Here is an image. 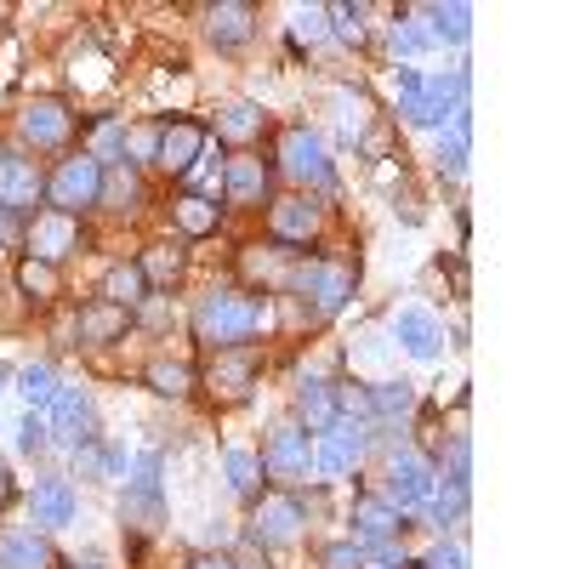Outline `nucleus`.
<instances>
[{
    "label": "nucleus",
    "mask_w": 569,
    "mask_h": 569,
    "mask_svg": "<svg viewBox=\"0 0 569 569\" xmlns=\"http://www.w3.org/2000/svg\"><path fill=\"white\" fill-rule=\"evenodd\" d=\"M206 154V126L200 120H171L160 126V142H154V166L182 177V171H194V160Z\"/></svg>",
    "instance_id": "4468645a"
},
{
    "label": "nucleus",
    "mask_w": 569,
    "mask_h": 569,
    "mask_svg": "<svg viewBox=\"0 0 569 569\" xmlns=\"http://www.w3.org/2000/svg\"><path fill=\"white\" fill-rule=\"evenodd\" d=\"M416 18H427V34H433V46H467L472 34V7H461V0H450V7H421Z\"/></svg>",
    "instance_id": "a878e982"
},
{
    "label": "nucleus",
    "mask_w": 569,
    "mask_h": 569,
    "mask_svg": "<svg viewBox=\"0 0 569 569\" xmlns=\"http://www.w3.org/2000/svg\"><path fill=\"white\" fill-rule=\"evenodd\" d=\"M98 206H103V211H137V206H142V182H137L131 160H120V166H103Z\"/></svg>",
    "instance_id": "393cba45"
},
{
    "label": "nucleus",
    "mask_w": 569,
    "mask_h": 569,
    "mask_svg": "<svg viewBox=\"0 0 569 569\" xmlns=\"http://www.w3.org/2000/svg\"><path fill=\"white\" fill-rule=\"evenodd\" d=\"M257 461H262V479H302V472H313V433L302 421H284L268 433Z\"/></svg>",
    "instance_id": "39448f33"
},
{
    "label": "nucleus",
    "mask_w": 569,
    "mask_h": 569,
    "mask_svg": "<svg viewBox=\"0 0 569 569\" xmlns=\"http://www.w3.org/2000/svg\"><path fill=\"white\" fill-rule=\"evenodd\" d=\"M74 131V114L58 103V98H34L23 114H18V137L29 142V149H63Z\"/></svg>",
    "instance_id": "ddd939ff"
},
{
    "label": "nucleus",
    "mask_w": 569,
    "mask_h": 569,
    "mask_svg": "<svg viewBox=\"0 0 569 569\" xmlns=\"http://www.w3.org/2000/svg\"><path fill=\"white\" fill-rule=\"evenodd\" d=\"M268 188H273V171L257 154H240V160L222 166V200L228 206H262Z\"/></svg>",
    "instance_id": "f3484780"
},
{
    "label": "nucleus",
    "mask_w": 569,
    "mask_h": 569,
    "mask_svg": "<svg viewBox=\"0 0 569 569\" xmlns=\"http://www.w3.org/2000/svg\"><path fill=\"white\" fill-rule=\"evenodd\" d=\"M427 46H433V34H427V23H416V12H405V18L393 23V52H399V58H421Z\"/></svg>",
    "instance_id": "e433bc0d"
},
{
    "label": "nucleus",
    "mask_w": 569,
    "mask_h": 569,
    "mask_svg": "<svg viewBox=\"0 0 569 569\" xmlns=\"http://www.w3.org/2000/svg\"><path fill=\"white\" fill-rule=\"evenodd\" d=\"M46 200V171L23 149H0V211H34Z\"/></svg>",
    "instance_id": "9d476101"
},
{
    "label": "nucleus",
    "mask_w": 569,
    "mask_h": 569,
    "mask_svg": "<svg viewBox=\"0 0 569 569\" xmlns=\"http://www.w3.org/2000/svg\"><path fill=\"white\" fill-rule=\"evenodd\" d=\"M262 325H268V297H251V291H211V297H200V308H194V337H200L211 353L246 348Z\"/></svg>",
    "instance_id": "f257e3e1"
},
{
    "label": "nucleus",
    "mask_w": 569,
    "mask_h": 569,
    "mask_svg": "<svg viewBox=\"0 0 569 569\" xmlns=\"http://www.w3.org/2000/svg\"><path fill=\"white\" fill-rule=\"evenodd\" d=\"M12 382H18V393L29 399V410H40V416H46V405H52V393H58V370L34 359V365H23V370L12 376Z\"/></svg>",
    "instance_id": "473e14b6"
},
{
    "label": "nucleus",
    "mask_w": 569,
    "mask_h": 569,
    "mask_svg": "<svg viewBox=\"0 0 569 569\" xmlns=\"http://www.w3.org/2000/svg\"><path fill=\"white\" fill-rule=\"evenodd\" d=\"M302 525H308V512H302V501L291 490H262L251 501V536H257V547H291L302 536Z\"/></svg>",
    "instance_id": "20e7f679"
},
{
    "label": "nucleus",
    "mask_w": 569,
    "mask_h": 569,
    "mask_svg": "<svg viewBox=\"0 0 569 569\" xmlns=\"http://www.w3.org/2000/svg\"><path fill=\"white\" fill-rule=\"evenodd\" d=\"M297 416L308 433H325L330 421H337V399H330V382H319V376H302L297 382Z\"/></svg>",
    "instance_id": "5701e85b"
},
{
    "label": "nucleus",
    "mask_w": 569,
    "mask_h": 569,
    "mask_svg": "<svg viewBox=\"0 0 569 569\" xmlns=\"http://www.w3.org/2000/svg\"><path fill=\"white\" fill-rule=\"evenodd\" d=\"M142 382H149L160 399H188V393H194V365H182V359H154L149 370H142Z\"/></svg>",
    "instance_id": "c756f323"
},
{
    "label": "nucleus",
    "mask_w": 569,
    "mask_h": 569,
    "mask_svg": "<svg viewBox=\"0 0 569 569\" xmlns=\"http://www.w3.org/2000/svg\"><path fill=\"white\" fill-rule=\"evenodd\" d=\"M268 233L279 246H308L319 233V206L308 194H279L268 200Z\"/></svg>",
    "instance_id": "2eb2a0df"
},
{
    "label": "nucleus",
    "mask_w": 569,
    "mask_h": 569,
    "mask_svg": "<svg viewBox=\"0 0 569 569\" xmlns=\"http://www.w3.org/2000/svg\"><path fill=\"white\" fill-rule=\"evenodd\" d=\"M18 291H23L29 302H52V297H58V268L23 257V262H18Z\"/></svg>",
    "instance_id": "72a5a7b5"
},
{
    "label": "nucleus",
    "mask_w": 569,
    "mask_h": 569,
    "mask_svg": "<svg viewBox=\"0 0 569 569\" xmlns=\"http://www.w3.org/2000/svg\"><path fill=\"white\" fill-rule=\"evenodd\" d=\"M393 86H399V98H405V103H416V98H421V86H427V80H421L416 69H399V74H393Z\"/></svg>",
    "instance_id": "49530a36"
},
{
    "label": "nucleus",
    "mask_w": 569,
    "mask_h": 569,
    "mask_svg": "<svg viewBox=\"0 0 569 569\" xmlns=\"http://www.w3.org/2000/svg\"><path fill=\"white\" fill-rule=\"evenodd\" d=\"M427 569H467V547L461 541H439L427 552Z\"/></svg>",
    "instance_id": "c03bdc74"
},
{
    "label": "nucleus",
    "mask_w": 569,
    "mask_h": 569,
    "mask_svg": "<svg viewBox=\"0 0 569 569\" xmlns=\"http://www.w3.org/2000/svg\"><path fill=\"white\" fill-rule=\"evenodd\" d=\"M46 563H52V547H46L40 530L0 536V569H46Z\"/></svg>",
    "instance_id": "b1692460"
},
{
    "label": "nucleus",
    "mask_w": 569,
    "mask_h": 569,
    "mask_svg": "<svg viewBox=\"0 0 569 569\" xmlns=\"http://www.w3.org/2000/svg\"><path fill=\"white\" fill-rule=\"evenodd\" d=\"M120 518L137 530H154L166 518V496H160V456H142L137 461V479L126 485V501H120Z\"/></svg>",
    "instance_id": "9b49d317"
},
{
    "label": "nucleus",
    "mask_w": 569,
    "mask_h": 569,
    "mask_svg": "<svg viewBox=\"0 0 569 569\" xmlns=\"http://www.w3.org/2000/svg\"><path fill=\"white\" fill-rule=\"evenodd\" d=\"M222 472H228V490L240 496V501H257V496H262V461H257L251 450L228 445V450H222Z\"/></svg>",
    "instance_id": "cd10ccee"
},
{
    "label": "nucleus",
    "mask_w": 569,
    "mask_h": 569,
    "mask_svg": "<svg viewBox=\"0 0 569 569\" xmlns=\"http://www.w3.org/2000/svg\"><path fill=\"white\" fill-rule=\"evenodd\" d=\"M80 518V496L69 479H46L34 485V530H63Z\"/></svg>",
    "instance_id": "aec40b11"
},
{
    "label": "nucleus",
    "mask_w": 569,
    "mask_h": 569,
    "mask_svg": "<svg viewBox=\"0 0 569 569\" xmlns=\"http://www.w3.org/2000/svg\"><path fill=\"white\" fill-rule=\"evenodd\" d=\"M103 302H114V308H137V302H149V279H142V268L137 262H114L109 273H103Z\"/></svg>",
    "instance_id": "bb28decb"
},
{
    "label": "nucleus",
    "mask_w": 569,
    "mask_h": 569,
    "mask_svg": "<svg viewBox=\"0 0 569 569\" xmlns=\"http://www.w3.org/2000/svg\"><path fill=\"white\" fill-rule=\"evenodd\" d=\"M257 126H262V109L257 103H228L222 120H217L222 137H257Z\"/></svg>",
    "instance_id": "4c0bfd02"
},
{
    "label": "nucleus",
    "mask_w": 569,
    "mask_h": 569,
    "mask_svg": "<svg viewBox=\"0 0 569 569\" xmlns=\"http://www.w3.org/2000/svg\"><path fill=\"white\" fill-rule=\"evenodd\" d=\"M171 211H177V228L188 233V240H206V233H217V222H222V206L206 200V194H182Z\"/></svg>",
    "instance_id": "7c9ffc66"
},
{
    "label": "nucleus",
    "mask_w": 569,
    "mask_h": 569,
    "mask_svg": "<svg viewBox=\"0 0 569 569\" xmlns=\"http://www.w3.org/2000/svg\"><path fill=\"white\" fill-rule=\"evenodd\" d=\"M365 399H370V421H399V416H410L416 388L399 376V382H376V388H365Z\"/></svg>",
    "instance_id": "2f4dec72"
},
{
    "label": "nucleus",
    "mask_w": 569,
    "mask_h": 569,
    "mask_svg": "<svg viewBox=\"0 0 569 569\" xmlns=\"http://www.w3.org/2000/svg\"><path fill=\"white\" fill-rule=\"evenodd\" d=\"M46 433H58V445H69V450L98 439V405H91V393L80 382H58L52 405H46Z\"/></svg>",
    "instance_id": "7ed1b4c3"
},
{
    "label": "nucleus",
    "mask_w": 569,
    "mask_h": 569,
    "mask_svg": "<svg viewBox=\"0 0 569 569\" xmlns=\"http://www.w3.org/2000/svg\"><path fill=\"white\" fill-rule=\"evenodd\" d=\"M188 569H233V558H222V552H194V558H188Z\"/></svg>",
    "instance_id": "de8ad7c7"
},
{
    "label": "nucleus",
    "mask_w": 569,
    "mask_h": 569,
    "mask_svg": "<svg viewBox=\"0 0 569 569\" xmlns=\"http://www.w3.org/2000/svg\"><path fill=\"white\" fill-rule=\"evenodd\" d=\"M393 342L410 359H439V319L427 308H399L393 313Z\"/></svg>",
    "instance_id": "6ab92c4d"
},
{
    "label": "nucleus",
    "mask_w": 569,
    "mask_h": 569,
    "mask_svg": "<svg viewBox=\"0 0 569 569\" xmlns=\"http://www.w3.org/2000/svg\"><path fill=\"white\" fill-rule=\"evenodd\" d=\"M353 530H359V547L393 541V536L405 530V512H393L388 501H376V496H359V501H353Z\"/></svg>",
    "instance_id": "4be33fe9"
},
{
    "label": "nucleus",
    "mask_w": 569,
    "mask_h": 569,
    "mask_svg": "<svg viewBox=\"0 0 569 569\" xmlns=\"http://www.w3.org/2000/svg\"><path fill=\"white\" fill-rule=\"evenodd\" d=\"M319 569H370V563H365L359 541H330V547H319Z\"/></svg>",
    "instance_id": "ea45409f"
},
{
    "label": "nucleus",
    "mask_w": 569,
    "mask_h": 569,
    "mask_svg": "<svg viewBox=\"0 0 569 569\" xmlns=\"http://www.w3.org/2000/svg\"><path fill=\"white\" fill-rule=\"evenodd\" d=\"M126 330H131V313H126V308H114V302H91V308H80V319H74V337H80V342H91V348L120 342Z\"/></svg>",
    "instance_id": "412c9836"
},
{
    "label": "nucleus",
    "mask_w": 569,
    "mask_h": 569,
    "mask_svg": "<svg viewBox=\"0 0 569 569\" xmlns=\"http://www.w3.org/2000/svg\"><path fill=\"white\" fill-rule=\"evenodd\" d=\"M427 507H433L439 525H450V518L467 512V479H450L445 472V485H433V496H427Z\"/></svg>",
    "instance_id": "c9c22d12"
},
{
    "label": "nucleus",
    "mask_w": 569,
    "mask_h": 569,
    "mask_svg": "<svg viewBox=\"0 0 569 569\" xmlns=\"http://www.w3.org/2000/svg\"><path fill=\"white\" fill-rule=\"evenodd\" d=\"M7 382H12V370H7V365H0V393H7Z\"/></svg>",
    "instance_id": "8fccbe9b"
},
{
    "label": "nucleus",
    "mask_w": 569,
    "mask_h": 569,
    "mask_svg": "<svg viewBox=\"0 0 569 569\" xmlns=\"http://www.w3.org/2000/svg\"><path fill=\"white\" fill-rule=\"evenodd\" d=\"M206 388H211L217 399H246V393L257 388V353H251V348H222V353H211Z\"/></svg>",
    "instance_id": "dca6fc26"
},
{
    "label": "nucleus",
    "mask_w": 569,
    "mask_h": 569,
    "mask_svg": "<svg viewBox=\"0 0 569 569\" xmlns=\"http://www.w3.org/2000/svg\"><path fill=\"white\" fill-rule=\"evenodd\" d=\"M98 188H103V166L80 149L46 177V200H52V211H63V217H80V211L98 206Z\"/></svg>",
    "instance_id": "f03ea898"
},
{
    "label": "nucleus",
    "mask_w": 569,
    "mask_h": 569,
    "mask_svg": "<svg viewBox=\"0 0 569 569\" xmlns=\"http://www.w3.org/2000/svg\"><path fill=\"white\" fill-rule=\"evenodd\" d=\"M325 7H297V18H291V34H297V46L308 40V46H319L325 40Z\"/></svg>",
    "instance_id": "a19ab883"
},
{
    "label": "nucleus",
    "mask_w": 569,
    "mask_h": 569,
    "mask_svg": "<svg viewBox=\"0 0 569 569\" xmlns=\"http://www.w3.org/2000/svg\"><path fill=\"white\" fill-rule=\"evenodd\" d=\"M433 479L439 472L427 467V456L421 450H393V461H388V507L393 512H410V507H427V496H433Z\"/></svg>",
    "instance_id": "6e6552de"
},
{
    "label": "nucleus",
    "mask_w": 569,
    "mask_h": 569,
    "mask_svg": "<svg viewBox=\"0 0 569 569\" xmlns=\"http://www.w3.org/2000/svg\"><path fill=\"white\" fill-rule=\"evenodd\" d=\"M23 246H29V257L34 262H63L69 251H80V217H63V211H34L29 217V233H23Z\"/></svg>",
    "instance_id": "1a4fd4ad"
},
{
    "label": "nucleus",
    "mask_w": 569,
    "mask_h": 569,
    "mask_svg": "<svg viewBox=\"0 0 569 569\" xmlns=\"http://www.w3.org/2000/svg\"><path fill=\"white\" fill-rule=\"evenodd\" d=\"M284 284H291V291H302V297H313L325 313L348 308V297H353V273H348V268H330V262H302V268L284 273Z\"/></svg>",
    "instance_id": "f8f14e48"
},
{
    "label": "nucleus",
    "mask_w": 569,
    "mask_h": 569,
    "mask_svg": "<svg viewBox=\"0 0 569 569\" xmlns=\"http://www.w3.org/2000/svg\"><path fill=\"white\" fill-rule=\"evenodd\" d=\"M246 279H262V284H284V268H279V251H262V246H246L240 257Z\"/></svg>",
    "instance_id": "58836bf2"
},
{
    "label": "nucleus",
    "mask_w": 569,
    "mask_h": 569,
    "mask_svg": "<svg viewBox=\"0 0 569 569\" xmlns=\"http://www.w3.org/2000/svg\"><path fill=\"white\" fill-rule=\"evenodd\" d=\"M137 268H142V279H149V291H154V284H171L182 273V251L177 246H149L137 257Z\"/></svg>",
    "instance_id": "f704fd0d"
},
{
    "label": "nucleus",
    "mask_w": 569,
    "mask_h": 569,
    "mask_svg": "<svg viewBox=\"0 0 569 569\" xmlns=\"http://www.w3.org/2000/svg\"><path fill=\"white\" fill-rule=\"evenodd\" d=\"M46 439H52V433H46V416H40V410H29V416H23V427H18V450H29V456H34V450H46Z\"/></svg>",
    "instance_id": "37998d69"
},
{
    "label": "nucleus",
    "mask_w": 569,
    "mask_h": 569,
    "mask_svg": "<svg viewBox=\"0 0 569 569\" xmlns=\"http://www.w3.org/2000/svg\"><path fill=\"white\" fill-rule=\"evenodd\" d=\"M325 18L337 23V34H342V40H353V46L365 40V7H325Z\"/></svg>",
    "instance_id": "79ce46f5"
},
{
    "label": "nucleus",
    "mask_w": 569,
    "mask_h": 569,
    "mask_svg": "<svg viewBox=\"0 0 569 569\" xmlns=\"http://www.w3.org/2000/svg\"><path fill=\"white\" fill-rule=\"evenodd\" d=\"M439 171H445V177H461V171H467V142H456V137L439 142Z\"/></svg>",
    "instance_id": "a18cd8bd"
},
{
    "label": "nucleus",
    "mask_w": 569,
    "mask_h": 569,
    "mask_svg": "<svg viewBox=\"0 0 569 569\" xmlns=\"http://www.w3.org/2000/svg\"><path fill=\"white\" fill-rule=\"evenodd\" d=\"M365 445H370L365 421L337 416V421L325 427V433H313V472H319V479H342V472L365 456Z\"/></svg>",
    "instance_id": "423d86ee"
},
{
    "label": "nucleus",
    "mask_w": 569,
    "mask_h": 569,
    "mask_svg": "<svg viewBox=\"0 0 569 569\" xmlns=\"http://www.w3.org/2000/svg\"><path fill=\"white\" fill-rule=\"evenodd\" d=\"M233 569H251V563H233Z\"/></svg>",
    "instance_id": "603ef678"
},
{
    "label": "nucleus",
    "mask_w": 569,
    "mask_h": 569,
    "mask_svg": "<svg viewBox=\"0 0 569 569\" xmlns=\"http://www.w3.org/2000/svg\"><path fill=\"white\" fill-rule=\"evenodd\" d=\"M399 569H427V563H399Z\"/></svg>",
    "instance_id": "3c124183"
},
{
    "label": "nucleus",
    "mask_w": 569,
    "mask_h": 569,
    "mask_svg": "<svg viewBox=\"0 0 569 569\" xmlns=\"http://www.w3.org/2000/svg\"><path fill=\"white\" fill-rule=\"evenodd\" d=\"M206 34L217 52H240V46L257 34V12L246 7V0H222V7L206 12Z\"/></svg>",
    "instance_id": "a211bd4d"
},
{
    "label": "nucleus",
    "mask_w": 569,
    "mask_h": 569,
    "mask_svg": "<svg viewBox=\"0 0 569 569\" xmlns=\"http://www.w3.org/2000/svg\"><path fill=\"white\" fill-rule=\"evenodd\" d=\"M126 142H131L126 120H120V114H109V120H98V126L86 131V154L98 160V166H120V160H126Z\"/></svg>",
    "instance_id": "c85d7f7f"
},
{
    "label": "nucleus",
    "mask_w": 569,
    "mask_h": 569,
    "mask_svg": "<svg viewBox=\"0 0 569 569\" xmlns=\"http://www.w3.org/2000/svg\"><path fill=\"white\" fill-rule=\"evenodd\" d=\"M74 569H80V563H74Z\"/></svg>",
    "instance_id": "864d4df0"
},
{
    "label": "nucleus",
    "mask_w": 569,
    "mask_h": 569,
    "mask_svg": "<svg viewBox=\"0 0 569 569\" xmlns=\"http://www.w3.org/2000/svg\"><path fill=\"white\" fill-rule=\"evenodd\" d=\"M12 496H18V485H12V472L0 467V507H12Z\"/></svg>",
    "instance_id": "09e8293b"
},
{
    "label": "nucleus",
    "mask_w": 569,
    "mask_h": 569,
    "mask_svg": "<svg viewBox=\"0 0 569 569\" xmlns=\"http://www.w3.org/2000/svg\"><path fill=\"white\" fill-rule=\"evenodd\" d=\"M279 171L297 177V182H313V188H330V154H325V137L308 131V126H291L279 137Z\"/></svg>",
    "instance_id": "0eeeda50"
}]
</instances>
